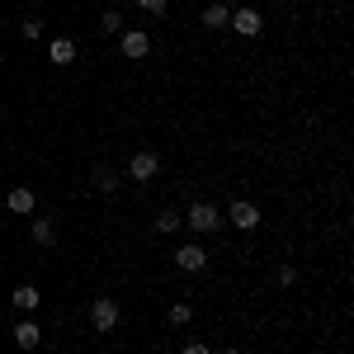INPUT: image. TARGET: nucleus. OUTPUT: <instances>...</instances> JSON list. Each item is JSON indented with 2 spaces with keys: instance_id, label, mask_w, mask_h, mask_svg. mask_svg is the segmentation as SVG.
<instances>
[{
  "instance_id": "nucleus-1",
  "label": "nucleus",
  "mask_w": 354,
  "mask_h": 354,
  "mask_svg": "<svg viewBox=\"0 0 354 354\" xmlns=\"http://www.w3.org/2000/svg\"><path fill=\"white\" fill-rule=\"evenodd\" d=\"M180 218H185V227H189V232H198V236H213V232H222V227H227L222 208H213V203H189V213H180Z\"/></svg>"
},
{
  "instance_id": "nucleus-2",
  "label": "nucleus",
  "mask_w": 354,
  "mask_h": 354,
  "mask_svg": "<svg viewBox=\"0 0 354 354\" xmlns=\"http://www.w3.org/2000/svg\"><path fill=\"white\" fill-rule=\"evenodd\" d=\"M222 218H227V227H236V232H255V227H260V208H255L250 198H236Z\"/></svg>"
},
{
  "instance_id": "nucleus-3",
  "label": "nucleus",
  "mask_w": 354,
  "mask_h": 354,
  "mask_svg": "<svg viewBox=\"0 0 354 354\" xmlns=\"http://www.w3.org/2000/svg\"><path fill=\"white\" fill-rule=\"evenodd\" d=\"M118 48H123L128 62H142V57L151 53V33H147V28H123V33H118Z\"/></svg>"
},
{
  "instance_id": "nucleus-4",
  "label": "nucleus",
  "mask_w": 354,
  "mask_h": 354,
  "mask_svg": "<svg viewBox=\"0 0 354 354\" xmlns=\"http://www.w3.org/2000/svg\"><path fill=\"white\" fill-rule=\"evenodd\" d=\"M118 317H123V312H118L113 298H95V307H90V326L100 330V335H104V330H118Z\"/></svg>"
},
{
  "instance_id": "nucleus-5",
  "label": "nucleus",
  "mask_w": 354,
  "mask_h": 354,
  "mask_svg": "<svg viewBox=\"0 0 354 354\" xmlns=\"http://www.w3.org/2000/svg\"><path fill=\"white\" fill-rule=\"evenodd\" d=\"M227 28H232V33H241V38H255V33L265 28V19H260V10H250V5H245V10H232Z\"/></svg>"
},
{
  "instance_id": "nucleus-6",
  "label": "nucleus",
  "mask_w": 354,
  "mask_h": 354,
  "mask_svg": "<svg viewBox=\"0 0 354 354\" xmlns=\"http://www.w3.org/2000/svg\"><path fill=\"white\" fill-rule=\"evenodd\" d=\"M156 170H161V156L156 151H137L133 161H128V180H137V185L142 180H156Z\"/></svg>"
},
{
  "instance_id": "nucleus-7",
  "label": "nucleus",
  "mask_w": 354,
  "mask_h": 354,
  "mask_svg": "<svg viewBox=\"0 0 354 354\" xmlns=\"http://www.w3.org/2000/svg\"><path fill=\"white\" fill-rule=\"evenodd\" d=\"M175 265H180L185 274H198L203 265H208V250H203L198 241H185L180 250H175Z\"/></svg>"
},
{
  "instance_id": "nucleus-8",
  "label": "nucleus",
  "mask_w": 354,
  "mask_h": 354,
  "mask_svg": "<svg viewBox=\"0 0 354 354\" xmlns=\"http://www.w3.org/2000/svg\"><path fill=\"white\" fill-rule=\"evenodd\" d=\"M5 208H10V213H19V218H28V213L38 208V194L28 189V185H15V189L5 194Z\"/></svg>"
},
{
  "instance_id": "nucleus-9",
  "label": "nucleus",
  "mask_w": 354,
  "mask_h": 354,
  "mask_svg": "<svg viewBox=\"0 0 354 354\" xmlns=\"http://www.w3.org/2000/svg\"><path fill=\"white\" fill-rule=\"evenodd\" d=\"M10 335H15V345H19V350H38V340H43V326H38L33 317H19Z\"/></svg>"
},
{
  "instance_id": "nucleus-10",
  "label": "nucleus",
  "mask_w": 354,
  "mask_h": 354,
  "mask_svg": "<svg viewBox=\"0 0 354 354\" xmlns=\"http://www.w3.org/2000/svg\"><path fill=\"white\" fill-rule=\"evenodd\" d=\"M48 57H53L57 66H71V62H76V43H71V38H53V43H48Z\"/></svg>"
},
{
  "instance_id": "nucleus-11",
  "label": "nucleus",
  "mask_w": 354,
  "mask_h": 354,
  "mask_svg": "<svg viewBox=\"0 0 354 354\" xmlns=\"http://www.w3.org/2000/svg\"><path fill=\"white\" fill-rule=\"evenodd\" d=\"M185 227V218L175 213V208H161L156 218H151V232H161V236H170V232H180Z\"/></svg>"
},
{
  "instance_id": "nucleus-12",
  "label": "nucleus",
  "mask_w": 354,
  "mask_h": 354,
  "mask_svg": "<svg viewBox=\"0 0 354 354\" xmlns=\"http://www.w3.org/2000/svg\"><path fill=\"white\" fill-rule=\"evenodd\" d=\"M10 302H15V307H19V312H33V307H38V302H43V293H38V288H33V283H19V288H15V293H10Z\"/></svg>"
},
{
  "instance_id": "nucleus-13",
  "label": "nucleus",
  "mask_w": 354,
  "mask_h": 354,
  "mask_svg": "<svg viewBox=\"0 0 354 354\" xmlns=\"http://www.w3.org/2000/svg\"><path fill=\"white\" fill-rule=\"evenodd\" d=\"M227 19H232V5H222V0L203 10V28H227Z\"/></svg>"
},
{
  "instance_id": "nucleus-14",
  "label": "nucleus",
  "mask_w": 354,
  "mask_h": 354,
  "mask_svg": "<svg viewBox=\"0 0 354 354\" xmlns=\"http://www.w3.org/2000/svg\"><path fill=\"white\" fill-rule=\"evenodd\" d=\"M118 185H123V180H118V170H109V165H100V170H95V189H100V194H118Z\"/></svg>"
},
{
  "instance_id": "nucleus-15",
  "label": "nucleus",
  "mask_w": 354,
  "mask_h": 354,
  "mask_svg": "<svg viewBox=\"0 0 354 354\" xmlns=\"http://www.w3.org/2000/svg\"><path fill=\"white\" fill-rule=\"evenodd\" d=\"M33 241L38 245H57V227L48 218H33Z\"/></svg>"
},
{
  "instance_id": "nucleus-16",
  "label": "nucleus",
  "mask_w": 354,
  "mask_h": 354,
  "mask_svg": "<svg viewBox=\"0 0 354 354\" xmlns=\"http://www.w3.org/2000/svg\"><path fill=\"white\" fill-rule=\"evenodd\" d=\"M189 322H194L189 302H170V326H189Z\"/></svg>"
},
{
  "instance_id": "nucleus-17",
  "label": "nucleus",
  "mask_w": 354,
  "mask_h": 354,
  "mask_svg": "<svg viewBox=\"0 0 354 354\" xmlns=\"http://www.w3.org/2000/svg\"><path fill=\"white\" fill-rule=\"evenodd\" d=\"M100 33H123V15H118V10H104V19H100Z\"/></svg>"
},
{
  "instance_id": "nucleus-18",
  "label": "nucleus",
  "mask_w": 354,
  "mask_h": 354,
  "mask_svg": "<svg viewBox=\"0 0 354 354\" xmlns=\"http://www.w3.org/2000/svg\"><path fill=\"white\" fill-rule=\"evenodd\" d=\"M43 33H48V24H43L38 15H33V19H24V38H43Z\"/></svg>"
},
{
  "instance_id": "nucleus-19",
  "label": "nucleus",
  "mask_w": 354,
  "mask_h": 354,
  "mask_svg": "<svg viewBox=\"0 0 354 354\" xmlns=\"http://www.w3.org/2000/svg\"><path fill=\"white\" fill-rule=\"evenodd\" d=\"M165 5L170 0H137V10H147V15H165Z\"/></svg>"
},
{
  "instance_id": "nucleus-20",
  "label": "nucleus",
  "mask_w": 354,
  "mask_h": 354,
  "mask_svg": "<svg viewBox=\"0 0 354 354\" xmlns=\"http://www.w3.org/2000/svg\"><path fill=\"white\" fill-rule=\"evenodd\" d=\"M279 283H283V288H293V283H298V270H293V265H283V270H279Z\"/></svg>"
},
{
  "instance_id": "nucleus-21",
  "label": "nucleus",
  "mask_w": 354,
  "mask_h": 354,
  "mask_svg": "<svg viewBox=\"0 0 354 354\" xmlns=\"http://www.w3.org/2000/svg\"><path fill=\"white\" fill-rule=\"evenodd\" d=\"M180 354H213V350H208L203 340H189V345H185V350H180Z\"/></svg>"
},
{
  "instance_id": "nucleus-22",
  "label": "nucleus",
  "mask_w": 354,
  "mask_h": 354,
  "mask_svg": "<svg viewBox=\"0 0 354 354\" xmlns=\"http://www.w3.org/2000/svg\"><path fill=\"white\" fill-rule=\"evenodd\" d=\"M222 354H241V350H222Z\"/></svg>"
}]
</instances>
